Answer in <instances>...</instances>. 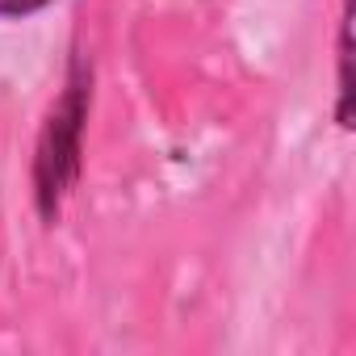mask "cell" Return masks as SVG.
<instances>
[{"instance_id":"cell-1","label":"cell","mask_w":356,"mask_h":356,"mask_svg":"<svg viewBox=\"0 0 356 356\" xmlns=\"http://www.w3.org/2000/svg\"><path fill=\"white\" fill-rule=\"evenodd\" d=\"M47 0H0V17H17V13H34Z\"/></svg>"}]
</instances>
